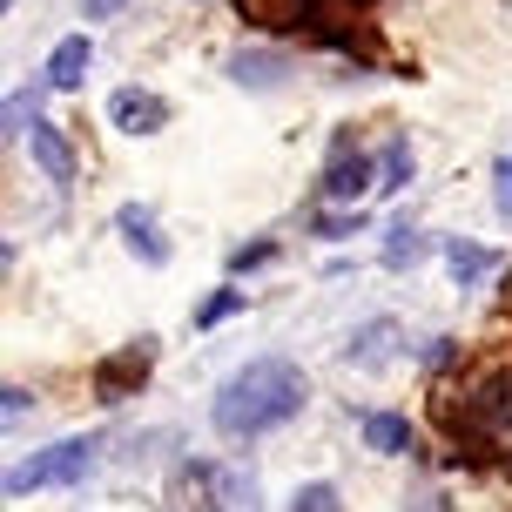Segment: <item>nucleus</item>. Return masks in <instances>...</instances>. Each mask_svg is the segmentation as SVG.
<instances>
[{
  "mask_svg": "<svg viewBox=\"0 0 512 512\" xmlns=\"http://www.w3.org/2000/svg\"><path fill=\"white\" fill-rule=\"evenodd\" d=\"M310 405V378L297 371L290 358H256L243 364L223 391H216V405H209V425L223 438H263V432H283L297 411Z\"/></svg>",
  "mask_w": 512,
  "mask_h": 512,
  "instance_id": "nucleus-1",
  "label": "nucleus"
},
{
  "mask_svg": "<svg viewBox=\"0 0 512 512\" xmlns=\"http://www.w3.org/2000/svg\"><path fill=\"white\" fill-rule=\"evenodd\" d=\"M506 425H512V371H486L465 391L438 398V432L452 438V445H486Z\"/></svg>",
  "mask_w": 512,
  "mask_h": 512,
  "instance_id": "nucleus-2",
  "label": "nucleus"
},
{
  "mask_svg": "<svg viewBox=\"0 0 512 512\" xmlns=\"http://www.w3.org/2000/svg\"><path fill=\"white\" fill-rule=\"evenodd\" d=\"M95 459H102V438H61L48 452L21 459L0 486H7V499H27V492H41V486H75V479L95 472Z\"/></svg>",
  "mask_w": 512,
  "mask_h": 512,
  "instance_id": "nucleus-3",
  "label": "nucleus"
},
{
  "mask_svg": "<svg viewBox=\"0 0 512 512\" xmlns=\"http://www.w3.org/2000/svg\"><path fill=\"white\" fill-rule=\"evenodd\" d=\"M149 364H155V344H149V337H135V351H115V358L95 364V398H102V405L135 398V391L149 384Z\"/></svg>",
  "mask_w": 512,
  "mask_h": 512,
  "instance_id": "nucleus-4",
  "label": "nucleus"
},
{
  "mask_svg": "<svg viewBox=\"0 0 512 512\" xmlns=\"http://www.w3.org/2000/svg\"><path fill=\"white\" fill-rule=\"evenodd\" d=\"M371 155L351 142V135H337V149H331V162H324V176H317V189L331 196V203H358L364 189H371Z\"/></svg>",
  "mask_w": 512,
  "mask_h": 512,
  "instance_id": "nucleus-5",
  "label": "nucleus"
},
{
  "mask_svg": "<svg viewBox=\"0 0 512 512\" xmlns=\"http://www.w3.org/2000/svg\"><path fill=\"white\" fill-rule=\"evenodd\" d=\"M108 122L122 128V135H162L169 128V102L155 88H115L108 95Z\"/></svg>",
  "mask_w": 512,
  "mask_h": 512,
  "instance_id": "nucleus-6",
  "label": "nucleus"
},
{
  "mask_svg": "<svg viewBox=\"0 0 512 512\" xmlns=\"http://www.w3.org/2000/svg\"><path fill=\"white\" fill-rule=\"evenodd\" d=\"M236 14L263 34H290V27H310L317 34V14H324V0H236Z\"/></svg>",
  "mask_w": 512,
  "mask_h": 512,
  "instance_id": "nucleus-7",
  "label": "nucleus"
},
{
  "mask_svg": "<svg viewBox=\"0 0 512 512\" xmlns=\"http://www.w3.org/2000/svg\"><path fill=\"white\" fill-rule=\"evenodd\" d=\"M27 149H34V162H41V176H48L54 189H75V176H81L75 142H68L54 122H34V128H27Z\"/></svg>",
  "mask_w": 512,
  "mask_h": 512,
  "instance_id": "nucleus-8",
  "label": "nucleus"
},
{
  "mask_svg": "<svg viewBox=\"0 0 512 512\" xmlns=\"http://www.w3.org/2000/svg\"><path fill=\"white\" fill-rule=\"evenodd\" d=\"M115 230H122V243L135 256H142V263H149V270H162V263H169V236L155 230V216L142 203H122V216H115Z\"/></svg>",
  "mask_w": 512,
  "mask_h": 512,
  "instance_id": "nucleus-9",
  "label": "nucleus"
},
{
  "mask_svg": "<svg viewBox=\"0 0 512 512\" xmlns=\"http://www.w3.org/2000/svg\"><path fill=\"white\" fill-rule=\"evenodd\" d=\"M445 270H452L459 290H472V283H486L492 270H506V256L486 250V243H472V236H452V243H445Z\"/></svg>",
  "mask_w": 512,
  "mask_h": 512,
  "instance_id": "nucleus-10",
  "label": "nucleus"
},
{
  "mask_svg": "<svg viewBox=\"0 0 512 512\" xmlns=\"http://www.w3.org/2000/svg\"><path fill=\"white\" fill-rule=\"evenodd\" d=\"M230 81L263 95V88H283V81H290V61H283V54H270V48H236L230 54Z\"/></svg>",
  "mask_w": 512,
  "mask_h": 512,
  "instance_id": "nucleus-11",
  "label": "nucleus"
},
{
  "mask_svg": "<svg viewBox=\"0 0 512 512\" xmlns=\"http://www.w3.org/2000/svg\"><path fill=\"white\" fill-rule=\"evenodd\" d=\"M398 344H405V331H398L391 317H371V324H364V331L344 344V364H358V371H378V364L391 358Z\"/></svg>",
  "mask_w": 512,
  "mask_h": 512,
  "instance_id": "nucleus-12",
  "label": "nucleus"
},
{
  "mask_svg": "<svg viewBox=\"0 0 512 512\" xmlns=\"http://www.w3.org/2000/svg\"><path fill=\"white\" fill-rule=\"evenodd\" d=\"M88 54H95V48H88V34H68V41L48 54V75H41V81H48V88H61V95H68V88H81V75H88Z\"/></svg>",
  "mask_w": 512,
  "mask_h": 512,
  "instance_id": "nucleus-13",
  "label": "nucleus"
},
{
  "mask_svg": "<svg viewBox=\"0 0 512 512\" xmlns=\"http://www.w3.org/2000/svg\"><path fill=\"white\" fill-rule=\"evenodd\" d=\"M364 445L384 452V459H398V452H411V425L398 411H364Z\"/></svg>",
  "mask_w": 512,
  "mask_h": 512,
  "instance_id": "nucleus-14",
  "label": "nucleus"
},
{
  "mask_svg": "<svg viewBox=\"0 0 512 512\" xmlns=\"http://www.w3.org/2000/svg\"><path fill=\"white\" fill-rule=\"evenodd\" d=\"M378 182L391 189V196H398V189L411 182V142H405V135H391V142H384V155H378Z\"/></svg>",
  "mask_w": 512,
  "mask_h": 512,
  "instance_id": "nucleus-15",
  "label": "nucleus"
},
{
  "mask_svg": "<svg viewBox=\"0 0 512 512\" xmlns=\"http://www.w3.org/2000/svg\"><path fill=\"white\" fill-rule=\"evenodd\" d=\"M418 256H425V236H418V230H405V223H398V230L384 236V263H391V270H411Z\"/></svg>",
  "mask_w": 512,
  "mask_h": 512,
  "instance_id": "nucleus-16",
  "label": "nucleus"
},
{
  "mask_svg": "<svg viewBox=\"0 0 512 512\" xmlns=\"http://www.w3.org/2000/svg\"><path fill=\"white\" fill-rule=\"evenodd\" d=\"M351 230H364V216H358V209H344V216L331 209V216H317V223H310V236H317V243H344Z\"/></svg>",
  "mask_w": 512,
  "mask_h": 512,
  "instance_id": "nucleus-17",
  "label": "nucleus"
},
{
  "mask_svg": "<svg viewBox=\"0 0 512 512\" xmlns=\"http://www.w3.org/2000/svg\"><path fill=\"white\" fill-rule=\"evenodd\" d=\"M290 506H297V512H331V506H344V499H337V486L310 479V486H297V492H290Z\"/></svg>",
  "mask_w": 512,
  "mask_h": 512,
  "instance_id": "nucleus-18",
  "label": "nucleus"
},
{
  "mask_svg": "<svg viewBox=\"0 0 512 512\" xmlns=\"http://www.w3.org/2000/svg\"><path fill=\"white\" fill-rule=\"evenodd\" d=\"M236 310H243V290H236V283H230V290H216V297H209V304L196 310V324H203V331H209V324H223V317H236Z\"/></svg>",
  "mask_w": 512,
  "mask_h": 512,
  "instance_id": "nucleus-19",
  "label": "nucleus"
},
{
  "mask_svg": "<svg viewBox=\"0 0 512 512\" xmlns=\"http://www.w3.org/2000/svg\"><path fill=\"white\" fill-rule=\"evenodd\" d=\"M0 115H7V142H21V128L41 122V115H34V95H7V108H0Z\"/></svg>",
  "mask_w": 512,
  "mask_h": 512,
  "instance_id": "nucleus-20",
  "label": "nucleus"
},
{
  "mask_svg": "<svg viewBox=\"0 0 512 512\" xmlns=\"http://www.w3.org/2000/svg\"><path fill=\"white\" fill-rule=\"evenodd\" d=\"M0 411H7V425H21L27 411H34V391H21V384H7V391H0Z\"/></svg>",
  "mask_w": 512,
  "mask_h": 512,
  "instance_id": "nucleus-21",
  "label": "nucleus"
},
{
  "mask_svg": "<svg viewBox=\"0 0 512 512\" xmlns=\"http://www.w3.org/2000/svg\"><path fill=\"white\" fill-rule=\"evenodd\" d=\"M277 256V243H250V250H236L230 256V277H243V270H256V263H270Z\"/></svg>",
  "mask_w": 512,
  "mask_h": 512,
  "instance_id": "nucleus-22",
  "label": "nucleus"
},
{
  "mask_svg": "<svg viewBox=\"0 0 512 512\" xmlns=\"http://www.w3.org/2000/svg\"><path fill=\"white\" fill-rule=\"evenodd\" d=\"M492 203H499V216H512V155L492 169Z\"/></svg>",
  "mask_w": 512,
  "mask_h": 512,
  "instance_id": "nucleus-23",
  "label": "nucleus"
},
{
  "mask_svg": "<svg viewBox=\"0 0 512 512\" xmlns=\"http://www.w3.org/2000/svg\"><path fill=\"white\" fill-rule=\"evenodd\" d=\"M128 7H135V0H81L88 21H115V14H128Z\"/></svg>",
  "mask_w": 512,
  "mask_h": 512,
  "instance_id": "nucleus-24",
  "label": "nucleus"
}]
</instances>
